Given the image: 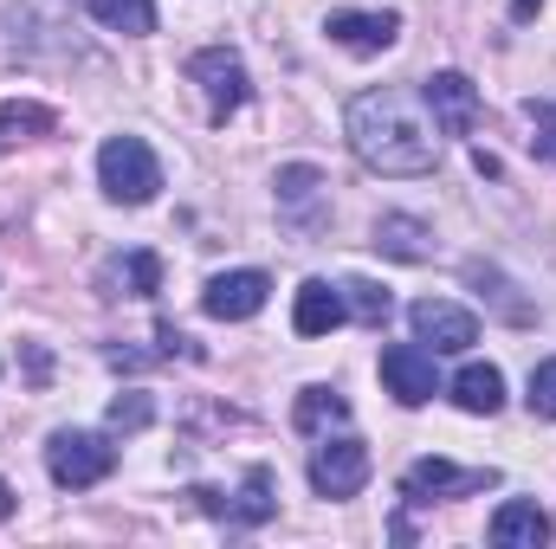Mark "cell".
<instances>
[{
  "label": "cell",
  "mask_w": 556,
  "mask_h": 549,
  "mask_svg": "<svg viewBox=\"0 0 556 549\" xmlns=\"http://www.w3.org/2000/svg\"><path fill=\"white\" fill-rule=\"evenodd\" d=\"M273 188H278V214H285V220L317 227V214H324V168H311V162H285Z\"/></svg>",
  "instance_id": "cell-14"
},
{
  "label": "cell",
  "mask_w": 556,
  "mask_h": 549,
  "mask_svg": "<svg viewBox=\"0 0 556 549\" xmlns=\"http://www.w3.org/2000/svg\"><path fill=\"white\" fill-rule=\"evenodd\" d=\"M188 78L207 91V117H214V124H227V117H233V111H247V98H253L247 65H240V52H227V46L194 52V59H188Z\"/></svg>",
  "instance_id": "cell-4"
},
{
  "label": "cell",
  "mask_w": 556,
  "mask_h": 549,
  "mask_svg": "<svg viewBox=\"0 0 556 549\" xmlns=\"http://www.w3.org/2000/svg\"><path fill=\"white\" fill-rule=\"evenodd\" d=\"M266 297H273V278L253 272V266H240V272H214V278H207L201 310H207L214 323H247V317H260V310H266Z\"/></svg>",
  "instance_id": "cell-8"
},
{
  "label": "cell",
  "mask_w": 556,
  "mask_h": 549,
  "mask_svg": "<svg viewBox=\"0 0 556 549\" xmlns=\"http://www.w3.org/2000/svg\"><path fill=\"white\" fill-rule=\"evenodd\" d=\"M376 246H382L389 259H408V266L433 259V240H427V227H420L415 214H382V220H376Z\"/></svg>",
  "instance_id": "cell-17"
},
{
  "label": "cell",
  "mask_w": 556,
  "mask_h": 549,
  "mask_svg": "<svg viewBox=\"0 0 556 549\" xmlns=\"http://www.w3.org/2000/svg\"><path fill=\"white\" fill-rule=\"evenodd\" d=\"M485 485H498V472H459L453 459H415L408 472H402V498L408 505H433V498H459V491H485Z\"/></svg>",
  "instance_id": "cell-10"
},
{
  "label": "cell",
  "mask_w": 556,
  "mask_h": 549,
  "mask_svg": "<svg viewBox=\"0 0 556 549\" xmlns=\"http://www.w3.org/2000/svg\"><path fill=\"white\" fill-rule=\"evenodd\" d=\"M104 420H111V433H142V426L155 420V401H149L142 388H124V395L111 401V413H104Z\"/></svg>",
  "instance_id": "cell-22"
},
{
  "label": "cell",
  "mask_w": 556,
  "mask_h": 549,
  "mask_svg": "<svg viewBox=\"0 0 556 549\" xmlns=\"http://www.w3.org/2000/svg\"><path fill=\"white\" fill-rule=\"evenodd\" d=\"M343 317H350L343 284H324V278H304L298 284V297H291V330L298 336H330Z\"/></svg>",
  "instance_id": "cell-13"
},
{
  "label": "cell",
  "mask_w": 556,
  "mask_h": 549,
  "mask_svg": "<svg viewBox=\"0 0 556 549\" xmlns=\"http://www.w3.org/2000/svg\"><path fill=\"white\" fill-rule=\"evenodd\" d=\"M369 472H376V459H369V446L350 439V433L311 446V491H317V498H356V491L369 485Z\"/></svg>",
  "instance_id": "cell-5"
},
{
  "label": "cell",
  "mask_w": 556,
  "mask_h": 549,
  "mask_svg": "<svg viewBox=\"0 0 556 549\" xmlns=\"http://www.w3.org/2000/svg\"><path fill=\"white\" fill-rule=\"evenodd\" d=\"M98 188L117 201V207H149L162 194V162L142 137H111L98 149Z\"/></svg>",
  "instance_id": "cell-2"
},
{
  "label": "cell",
  "mask_w": 556,
  "mask_h": 549,
  "mask_svg": "<svg viewBox=\"0 0 556 549\" xmlns=\"http://www.w3.org/2000/svg\"><path fill=\"white\" fill-rule=\"evenodd\" d=\"M551 537H556L551 511L531 505V498H505V505L492 511V544L498 549H544Z\"/></svg>",
  "instance_id": "cell-12"
},
{
  "label": "cell",
  "mask_w": 556,
  "mask_h": 549,
  "mask_svg": "<svg viewBox=\"0 0 556 549\" xmlns=\"http://www.w3.org/2000/svg\"><path fill=\"white\" fill-rule=\"evenodd\" d=\"M46 472L59 491H91L117 472V446L104 433H85V426H59L46 439Z\"/></svg>",
  "instance_id": "cell-3"
},
{
  "label": "cell",
  "mask_w": 556,
  "mask_h": 549,
  "mask_svg": "<svg viewBox=\"0 0 556 549\" xmlns=\"http://www.w3.org/2000/svg\"><path fill=\"white\" fill-rule=\"evenodd\" d=\"M382 388H389L402 408H427V401L440 395L433 349H420V343H389V349H382Z\"/></svg>",
  "instance_id": "cell-9"
},
{
  "label": "cell",
  "mask_w": 556,
  "mask_h": 549,
  "mask_svg": "<svg viewBox=\"0 0 556 549\" xmlns=\"http://www.w3.org/2000/svg\"><path fill=\"white\" fill-rule=\"evenodd\" d=\"M420 104H427L440 137H472V124H479V85L466 72H433L420 85Z\"/></svg>",
  "instance_id": "cell-7"
},
{
  "label": "cell",
  "mask_w": 556,
  "mask_h": 549,
  "mask_svg": "<svg viewBox=\"0 0 556 549\" xmlns=\"http://www.w3.org/2000/svg\"><path fill=\"white\" fill-rule=\"evenodd\" d=\"M324 33L343 46V52H389L395 39H402V13H356V7H337L330 20H324Z\"/></svg>",
  "instance_id": "cell-11"
},
{
  "label": "cell",
  "mask_w": 556,
  "mask_h": 549,
  "mask_svg": "<svg viewBox=\"0 0 556 549\" xmlns=\"http://www.w3.org/2000/svg\"><path fill=\"white\" fill-rule=\"evenodd\" d=\"M525 401H531L538 420H556V356H544V362L531 369V395H525Z\"/></svg>",
  "instance_id": "cell-25"
},
{
  "label": "cell",
  "mask_w": 556,
  "mask_h": 549,
  "mask_svg": "<svg viewBox=\"0 0 556 549\" xmlns=\"http://www.w3.org/2000/svg\"><path fill=\"white\" fill-rule=\"evenodd\" d=\"M266 518H278L273 472H266V465H253V472H247V491H240V498L220 511V524H227V531H260Z\"/></svg>",
  "instance_id": "cell-16"
},
{
  "label": "cell",
  "mask_w": 556,
  "mask_h": 549,
  "mask_svg": "<svg viewBox=\"0 0 556 549\" xmlns=\"http://www.w3.org/2000/svg\"><path fill=\"white\" fill-rule=\"evenodd\" d=\"M343 304H350V317H356V323H369V330H382V323H389V310H395V297H389L376 278H350V284H343Z\"/></svg>",
  "instance_id": "cell-21"
},
{
  "label": "cell",
  "mask_w": 556,
  "mask_h": 549,
  "mask_svg": "<svg viewBox=\"0 0 556 549\" xmlns=\"http://www.w3.org/2000/svg\"><path fill=\"white\" fill-rule=\"evenodd\" d=\"M0 518H13V485L0 478Z\"/></svg>",
  "instance_id": "cell-26"
},
{
  "label": "cell",
  "mask_w": 556,
  "mask_h": 549,
  "mask_svg": "<svg viewBox=\"0 0 556 549\" xmlns=\"http://www.w3.org/2000/svg\"><path fill=\"white\" fill-rule=\"evenodd\" d=\"M343 420H350V401L337 388H324V382H311L298 395V408H291V426L298 433H324V426H343Z\"/></svg>",
  "instance_id": "cell-18"
},
{
  "label": "cell",
  "mask_w": 556,
  "mask_h": 549,
  "mask_svg": "<svg viewBox=\"0 0 556 549\" xmlns=\"http://www.w3.org/2000/svg\"><path fill=\"white\" fill-rule=\"evenodd\" d=\"M124 278H130V297H155V291H162V259L142 246V253L124 259Z\"/></svg>",
  "instance_id": "cell-24"
},
{
  "label": "cell",
  "mask_w": 556,
  "mask_h": 549,
  "mask_svg": "<svg viewBox=\"0 0 556 549\" xmlns=\"http://www.w3.org/2000/svg\"><path fill=\"white\" fill-rule=\"evenodd\" d=\"M52 111L33 104V98H0V137L7 142H26V137H52Z\"/></svg>",
  "instance_id": "cell-19"
},
{
  "label": "cell",
  "mask_w": 556,
  "mask_h": 549,
  "mask_svg": "<svg viewBox=\"0 0 556 549\" xmlns=\"http://www.w3.org/2000/svg\"><path fill=\"white\" fill-rule=\"evenodd\" d=\"M343 137L356 149V162L376 175H433V162H440L433 117H427L420 91H408V85L363 91L343 117Z\"/></svg>",
  "instance_id": "cell-1"
},
{
  "label": "cell",
  "mask_w": 556,
  "mask_h": 549,
  "mask_svg": "<svg viewBox=\"0 0 556 549\" xmlns=\"http://www.w3.org/2000/svg\"><path fill=\"white\" fill-rule=\"evenodd\" d=\"M408 323H415V343L433 349V356H466L479 343V317L466 304H453V297H420L408 310Z\"/></svg>",
  "instance_id": "cell-6"
},
{
  "label": "cell",
  "mask_w": 556,
  "mask_h": 549,
  "mask_svg": "<svg viewBox=\"0 0 556 549\" xmlns=\"http://www.w3.org/2000/svg\"><path fill=\"white\" fill-rule=\"evenodd\" d=\"M525 117H531V149H538V162H556V98H531L525 104Z\"/></svg>",
  "instance_id": "cell-23"
},
{
  "label": "cell",
  "mask_w": 556,
  "mask_h": 549,
  "mask_svg": "<svg viewBox=\"0 0 556 549\" xmlns=\"http://www.w3.org/2000/svg\"><path fill=\"white\" fill-rule=\"evenodd\" d=\"M446 395H453V408H459V413L492 420V413L505 408V375H498L492 362H466V369L446 382Z\"/></svg>",
  "instance_id": "cell-15"
},
{
  "label": "cell",
  "mask_w": 556,
  "mask_h": 549,
  "mask_svg": "<svg viewBox=\"0 0 556 549\" xmlns=\"http://www.w3.org/2000/svg\"><path fill=\"white\" fill-rule=\"evenodd\" d=\"M91 20L111 26V33L142 39V33H155V0H91Z\"/></svg>",
  "instance_id": "cell-20"
}]
</instances>
